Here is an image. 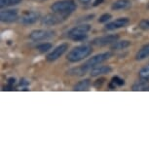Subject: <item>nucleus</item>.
<instances>
[{"label":"nucleus","instance_id":"obj_1","mask_svg":"<svg viewBox=\"0 0 149 149\" xmlns=\"http://www.w3.org/2000/svg\"><path fill=\"white\" fill-rule=\"evenodd\" d=\"M92 53V47L88 45H81L77 46L70 51L66 56L67 61L70 63H78V61L84 60L87 57H89Z\"/></svg>","mask_w":149,"mask_h":149},{"label":"nucleus","instance_id":"obj_2","mask_svg":"<svg viewBox=\"0 0 149 149\" xmlns=\"http://www.w3.org/2000/svg\"><path fill=\"white\" fill-rule=\"evenodd\" d=\"M76 3L74 0H60V1L55 2L51 6V10L55 13L65 14V15H70L71 13L76 10Z\"/></svg>","mask_w":149,"mask_h":149},{"label":"nucleus","instance_id":"obj_3","mask_svg":"<svg viewBox=\"0 0 149 149\" xmlns=\"http://www.w3.org/2000/svg\"><path fill=\"white\" fill-rule=\"evenodd\" d=\"M91 30L90 24H80L75 27H73L67 33V37L73 41H83L88 37V33Z\"/></svg>","mask_w":149,"mask_h":149},{"label":"nucleus","instance_id":"obj_4","mask_svg":"<svg viewBox=\"0 0 149 149\" xmlns=\"http://www.w3.org/2000/svg\"><path fill=\"white\" fill-rule=\"evenodd\" d=\"M67 17H68V15H65V14L53 12L52 14H48V15L44 16L41 19V22L45 24V26H56V24H61L63 22L65 21Z\"/></svg>","mask_w":149,"mask_h":149},{"label":"nucleus","instance_id":"obj_5","mask_svg":"<svg viewBox=\"0 0 149 149\" xmlns=\"http://www.w3.org/2000/svg\"><path fill=\"white\" fill-rule=\"evenodd\" d=\"M111 57H112V53H110V52L102 53V54L95 55V57H93L90 58V60H88L85 63H84V65H85L89 70H91L93 67L98 65V64L103 63V61H107L108 58H110Z\"/></svg>","mask_w":149,"mask_h":149},{"label":"nucleus","instance_id":"obj_6","mask_svg":"<svg viewBox=\"0 0 149 149\" xmlns=\"http://www.w3.org/2000/svg\"><path fill=\"white\" fill-rule=\"evenodd\" d=\"M40 13L36 12V11H26L22 15L19 22L21 24H24V26H29V24H35L36 22L40 19Z\"/></svg>","mask_w":149,"mask_h":149},{"label":"nucleus","instance_id":"obj_7","mask_svg":"<svg viewBox=\"0 0 149 149\" xmlns=\"http://www.w3.org/2000/svg\"><path fill=\"white\" fill-rule=\"evenodd\" d=\"M55 35V31L49 29H37L33 30L29 34V38L33 41H42L53 37Z\"/></svg>","mask_w":149,"mask_h":149},{"label":"nucleus","instance_id":"obj_8","mask_svg":"<svg viewBox=\"0 0 149 149\" xmlns=\"http://www.w3.org/2000/svg\"><path fill=\"white\" fill-rule=\"evenodd\" d=\"M119 39V35L117 34H109L105 36H102V37H97L93 40L92 44L97 47H102L106 46V45L113 44L114 42H116Z\"/></svg>","mask_w":149,"mask_h":149},{"label":"nucleus","instance_id":"obj_9","mask_svg":"<svg viewBox=\"0 0 149 149\" xmlns=\"http://www.w3.org/2000/svg\"><path fill=\"white\" fill-rule=\"evenodd\" d=\"M67 49H68V44L67 43H63V44L58 45V46L56 47L50 54H48L47 61H57L58 58H60L61 56L67 51Z\"/></svg>","mask_w":149,"mask_h":149},{"label":"nucleus","instance_id":"obj_10","mask_svg":"<svg viewBox=\"0 0 149 149\" xmlns=\"http://www.w3.org/2000/svg\"><path fill=\"white\" fill-rule=\"evenodd\" d=\"M130 24V19L128 18H119L115 21L108 22L105 26V30H114L117 29H121V27H125Z\"/></svg>","mask_w":149,"mask_h":149},{"label":"nucleus","instance_id":"obj_11","mask_svg":"<svg viewBox=\"0 0 149 149\" xmlns=\"http://www.w3.org/2000/svg\"><path fill=\"white\" fill-rule=\"evenodd\" d=\"M19 18L17 10H5L0 13V19L3 22H13Z\"/></svg>","mask_w":149,"mask_h":149},{"label":"nucleus","instance_id":"obj_12","mask_svg":"<svg viewBox=\"0 0 149 149\" xmlns=\"http://www.w3.org/2000/svg\"><path fill=\"white\" fill-rule=\"evenodd\" d=\"M111 67L110 66H106V65H97L90 70V74L93 77L98 76V75L102 74H106V73L111 72Z\"/></svg>","mask_w":149,"mask_h":149},{"label":"nucleus","instance_id":"obj_13","mask_svg":"<svg viewBox=\"0 0 149 149\" xmlns=\"http://www.w3.org/2000/svg\"><path fill=\"white\" fill-rule=\"evenodd\" d=\"M132 2L131 0H117L115 1L113 4H112V10H124V9H127L131 6Z\"/></svg>","mask_w":149,"mask_h":149},{"label":"nucleus","instance_id":"obj_14","mask_svg":"<svg viewBox=\"0 0 149 149\" xmlns=\"http://www.w3.org/2000/svg\"><path fill=\"white\" fill-rule=\"evenodd\" d=\"M133 91H149L148 79H141L133 85Z\"/></svg>","mask_w":149,"mask_h":149},{"label":"nucleus","instance_id":"obj_15","mask_svg":"<svg viewBox=\"0 0 149 149\" xmlns=\"http://www.w3.org/2000/svg\"><path fill=\"white\" fill-rule=\"evenodd\" d=\"M92 85L91 83V80L90 79H84V80H81L79 81L76 85L74 86V88L73 90L76 92H82V91H87V90H89L90 86Z\"/></svg>","mask_w":149,"mask_h":149},{"label":"nucleus","instance_id":"obj_16","mask_svg":"<svg viewBox=\"0 0 149 149\" xmlns=\"http://www.w3.org/2000/svg\"><path fill=\"white\" fill-rule=\"evenodd\" d=\"M149 57V44L144 45L142 48H140L139 52L136 55V61H142L144 58Z\"/></svg>","mask_w":149,"mask_h":149},{"label":"nucleus","instance_id":"obj_17","mask_svg":"<svg viewBox=\"0 0 149 149\" xmlns=\"http://www.w3.org/2000/svg\"><path fill=\"white\" fill-rule=\"evenodd\" d=\"M89 69L87 67L82 64V65L76 67V68H72L71 70L68 71V74L70 75H76V76H81V75H84L86 74V72H88Z\"/></svg>","mask_w":149,"mask_h":149},{"label":"nucleus","instance_id":"obj_18","mask_svg":"<svg viewBox=\"0 0 149 149\" xmlns=\"http://www.w3.org/2000/svg\"><path fill=\"white\" fill-rule=\"evenodd\" d=\"M131 45V42L129 40H122V41H116L112 44L111 50H123L128 48Z\"/></svg>","mask_w":149,"mask_h":149},{"label":"nucleus","instance_id":"obj_19","mask_svg":"<svg viewBox=\"0 0 149 149\" xmlns=\"http://www.w3.org/2000/svg\"><path fill=\"white\" fill-rule=\"evenodd\" d=\"M22 0H0V7H7V6H14V5L19 4Z\"/></svg>","mask_w":149,"mask_h":149},{"label":"nucleus","instance_id":"obj_20","mask_svg":"<svg viewBox=\"0 0 149 149\" xmlns=\"http://www.w3.org/2000/svg\"><path fill=\"white\" fill-rule=\"evenodd\" d=\"M51 48H52L51 43H42L36 47V50H38L40 53H45L48 52L49 50H51Z\"/></svg>","mask_w":149,"mask_h":149},{"label":"nucleus","instance_id":"obj_21","mask_svg":"<svg viewBox=\"0 0 149 149\" xmlns=\"http://www.w3.org/2000/svg\"><path fill=\"white\" fill-rule=\"evenodd\" d=\"M139 75L141 79H149V64L140 69Z\"/></svg>","mask_w":149,"mask_h":149},{"label":"nucleus","instance_id":"obj_22","mask_svg":"<svg viewBox=\"0 0 149 149\" xmlns=\"http://www.w3.org/2000/svg\"><path fill=\"white\" fill-rule=\"evenodd\" d=\"M139 29H141L142 30H149V19H141L139 24Z\"/></svg>","mask_w":149,"mask_h":149},{"label":"nucleus","instance_id":"obj_23","mask_svg":"<svg viewBox=\"0 0 149 149\" xmlns=\"http://www.w3.org/2000/svg\"><path fill=\"white\" fill-rule=\"evenodd\" d=\"M112 18V16L110 14H103L102 16L100 17V19H98V22H100V24H103V22H107L109 19Z\"/></svg>","mask_w":149,"mask_h":149},{"label":"nucleus","instance_id":"obj_24","mask_svg":"<svg viewBox=\"0 0 149 149\" xmlns=\"http://www.w3.org/2000/svg\"><path fill=\"white\" fill-rule=\"evenodd\" d=\"M111 82L113 83L115 86H122V85H124V83H125L123 79H121V78H119L118 76H115V77L112 78Z\"/></svg>","mask_w":149,"mask_h":149},{"label":"nucleus","instance_id":"obj_25","mask_svg":"<svg viewBox=\"0 0 149 149\" xmlns=\"http://www.w3.org/2000/svg\"><path fill=\"white\" fill-rule=\"evenodd\" d=\"M104 81H105V79L104 78H100V79H97L95 82L94 83V86L95 87V88H100V87L102 86V84L104 83Z\"/></svg>","mask_w":149,"mask_h":149},{"label":"nucleus","instance_id":"obj_26","mask_svg":"<svg viewBox=\"0 0 149 149\" xmlns=\"http://www.w3.org/2000/svg\"><path fill=\"white\" fill-rule=\"evenodd\" d=\"M103 1H104V0H95V3L93 4V5H94V6H97V5H100V4L103 3Z\"/></svg>","mask_w":149,"mask_h":149},{"label":"nucleus","instance_id":"obj_27","mask_svg":"<svg viewBox=\"0 0 149 149\" xmlns=\"http://www.w3.org/2000/svg\"><path fill=\"white\" fill-rule=\"evenodd\" d=\"M15 82H16V80H15V78H10L9 80H8V84H9V85H14V84H15Z\"/></svg>","mask_w":149,"mask_h":149},{"label":"nucleus","instance_id":"obj_28","mask_svg":"<svg viewBox=\"0 0 149 149\" xmlns=\"http://www.w3.org/2000/svg\"><path fill=\"white\" fill-rule=\"evenodd\" d=\"M78 1H79L80 3H82V4H84V5H86V4L90 3V2H91L92 0H78Z\"/></svg>","mask_w":149,"mask_h":149}]
</instances>
